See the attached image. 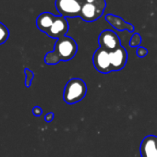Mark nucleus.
<instances>
[{"label":"nucleus","mask_w":157,"mask_h":157,"mask_svg":"<svg viewBox=\"0 0 157 157\" xmlns=\"http://www.w3.org/2000/svg\"><path fill=\"white\" fill-rule=\"evenodd\" d=\"M78 52V44L69 36H64L56 40L54 50L48 52L44 56L47 65H56L60 61L71 60Z\"/></svg>","instance_id":"nucleus-1"},{"label":"nucleus","mask_w":157,"mask_h":157,"mask_svg":"<svg viewBox=\"0 0 157 157\" xmlns=\"http://www.w3.org/2000/svg\"><path fill=\"white\" fill-rule=\"evenodd\" d=\"M87 94V85L80 78H73L65 86L63 98L67 105H74L82 101Z\"/></svg>","instance_id":"nucleus-2"},{"label":"nucleus","mask_w":157,"mask_h":157,"mask_svg":"<svg viewBox=\"0 0 157 157\" xmlns=\"http://www.w3.org/2000/svg\"><path fill=\"white\" fill-rule=\"evenodd\" d=\"M83 0H56V8L59 15L65 18L80 17Z\"/></svg>","instance_id":"nucleus-3"},{"label":"nucleus","mask_w":157,"mask_h":157,"mask_svg":"<svg viewBox=\"0 0 157 157\" xmlns=\"http://www.w3.org/2000/svg\"><path fill=\"white\" fill-rule=\"evenodd\" d=\"M105 8H106L105 0H103L101 2L94 3V4L83 3L80 17L86 22H94L103 16Z\"/></svg>","instance_id":"nucleus-4"},{"label":"nucleus","mask_w":157,"mask_h":157,"mask_svg":"<svg viewBox=\"0 0 157 157\" xmlns=\"http://www.w3.org/2000/svg\"><path fill=\"white\" fill-rule=\"evenodd\" d=\"M93 63L94 68L103 74H107L112 71L111 60H110V52L106 51L104 48L99 47L94 54Z\"/></svg>","instance_id":"nucleus-5"},{"label":"nucleus","mask_w":157,"mask_h":157,"mask_svg":"<svg viewBox=\"0 0 157 157\" xmlns=\"http://www.w3.org/2000/svg\"><path fill=\"white\" fill-rule=\"evenodd\" d=\"M98 42L100 47L108 52H112L121 46V42L118 35L111 30L103 31L99 35Z\"/></svg>","instance_id":"nucleus-6"},{"label":"nucleus","mask_w":157,"mask_h":157,"mask_svg":"<svg viewBox=\"0 0 157 157\" xmlns=\"http://www.w3.org/2000/svg\"><path fill=\"white\" fill-rule=\"evenodd\" d=\"M68 29H69V25H68L67 18L59 15V16H56V19L52 26L46 33V34L49 37L57 40L61 37L66 36V34L68 32Z\"/></svg>","instance_id":"nucleus-7"},{"label":"nucleus","mask_w":157,"mask_h":157,"mask_svg":"<svg viewBox=\"0 0 157 157\" xmlns=\"http://www.w3.org/2000/svg\"><path fill=\"white\" fill-rule=\"evenodd\" d=\"M110 60L112 71H119L123 69L128 61V53L123 46H119L116 50L110 52Z\"/></svg>","instance_id":"nucleus-8"},{"label":"nucleus","mask_w":157,"mask_h":157,"mask_svg":"<svg viewBox=\"0 0 157 157\" xmlns=\"http://www.w3.org/2000/svg\"><path fill=\"white\" fill-rule=\"evenodd\" d=\"M141 157H157V136H146L140 146Z\"/></svg>","instance_id":"nucleus-9"},{"label":"nucleus","mask_w":157,"mask_h":157,"mask_svg":"<svg viewBox=\"0 0 157 157\" xmlns=\"http://www.w3.org/2000/svg\"><path fill=\"white\" fill-rule=\"evenodd\" d=\"M105 20L106 21L112 26L114 27L116 30L117 31H128V32H133L134 31V26L127 21H125L121 17L119 16H116V15H112V14H107L105 16Z\"/></svg>","instance_id":"nucleus-10"},{"label":"nucleus","mask_w":157,"mask_h":157,"mask_svg":"<svg viewBox=\"0 0 157 157\" xmlns=\"http://www.w3.org/2000/svg\"><path fill=\"white\" fill-rule=\"evenodd\" d=\"M55 19H56V15H54L50 12H44V13L40 14L36 20L37 28L40 31L46 33L48 32V30L50 29V27L52 26Z\"/></svg>","instance_id":"nucleus-11"},{"label":"nucleus","mask_w":157,"mask_h":157,"mask_svg":"<svg viewBox=\"0 0 157 157\" xmlns=\"http://www.w3.org/2000/svg\"><path fill=\"white\" fill-rule=\"evenodd\" d=\"M10 32L7 26L3 23L0 22V44L6 43L9 39Z\"/></svg>","instance_id":"nucleus-12"},{"label":"nucleus","mask_w":157,"mask_h":157,"mask_svg":"<svg viewBox=\"0 0 157 157\" xmlns=\"http://www.w3.org/2000/svg\"><path fill=\"white\" fill-rule=\"evenodd\" d=\"M141 41H142V39H141L140 35L138 33H136L131 36L130 41H129V45H130V47H139Z\"/></svg>","instance_id":"nucleus-13"},{"label":"nucleus","mask_w":157,"mask_h":157,"mask_svg":"<svg viewBox=\"0 0 157 157\" xmlns=\"http://www.w3.org/2000/svg\"><path fill=\"white\" fill-rule=\"evenodd\" d=\"M24 73H25V86L26 87H30L31 86V83H32V81H33V78L34 77V74L29 68H25L24 69Z\"/></svg>","instance_id":"nucleus-14"},{"label":"nucleus","mask_w":157,"mask_h":157,"mask_svg":"<svg viewBox=\"0 0 157 157\" xmlns=\"http://www.w3.org/2000/svg\"><path fill=\"white\" fill-rule=\"evenodd\" d=\"M147 54H148V50L145 47H143V46H139L138 47V49H137V56L139 57H144V56H147Z\"/></svg>","instance_id":"nucleus-15"},{"label":"nucleus","mask_w":157,"mask_h":157,"mask_svg":"<svg viewBox=\"0 0 157 157\" xmlns=\"http://www.w3.org/2000/svg\"><path fill=\"white\" fill-rule=\"evenodd\" d=\"M33 114L35 116V117H40L42 114H43V109L40 107V106H34L33 108Z\"/></svg>","instance_id":"nucleus-16"},{"label":"nucleus","mask_w":157,"mask_h":157,"mask_svg":"<svg viewBox=\"0 0 157 157\" xmlns=\"http://www.w3.org/2000/svg\"><path fill=\"white\" fill-rule=\"evenodd\" d=\"M54 117H55L54 113H47V114L44 116V120H45L46 122H51V121L54 119Z\"/></svg>","instance_id":"nucleus-17"},{"label":"nucleus","mask_w":157,"mask_h":157,"mask_svg":"<svg viewBox=\"0 0 157 157\" xmlns=\"http://www.w3.org/2000/svg\"><path fill=\"white\" fill-rule=\"evenodd\" d=\"M101 1H103V0H83L84 3H89V4H94V3H98Z\"/></svg>","instance_id":"nucleus-18"}]
</instances>
